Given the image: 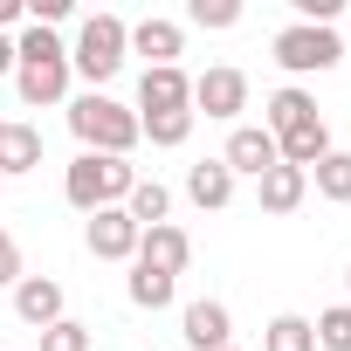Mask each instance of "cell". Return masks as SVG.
<instances>
[{
  "mask_svg": "<svg viewBox=\"0 0 351 351\" xmlns=\"http://www.w3.org/2000/svg\"><path fill=\"white\" fill-rule=\"evenodd\" d=\"M0 131H8V117H0Z\"/></svg>",
  "mask_w": 351,
  "mask_h": 351,
  "instance_id": "obj_30",
  "label": "cell"
},
{
  "mask_svg": "<svg viewBox=\"0 0 351 351\" xmlns=\"http://www.w3.org/2000/svg\"><path fill=\"white\" fill-rule=\"evenodd\" d=\"M42 165V131L8 117V131H0V180H14V172H35Z\"/></svg>",
  "mask_w": 351,
  "mask_h": 351,
  "instance_id": "obj_16",
  "label": "cell"
},
{
  "mask_svg": "<svg viewBox=\"0 0 351 351\" xmlns=\"http://www.w3.org/2000/svg\"><path fill=\"white\" fill-rule=\"evenodd\" d=\"M0 76H14V42L0 35Z\"/></svg>",
  "mask_w": 351,
  "mask_h": 351,
  "instance_id": "obj_28",
  "label": "cell"
},
{
  "mask_svg": "<svg viewBox=\"0 0 351 351\" xmlns=\"http://www.w3.org/2000/svg\"><path fill=\"white\" fill-rule=\"evenodd\" d=\"M69 131L83 138V152H110V158H124V152L138 145V110H124V104H110L104 90H90V97L69 104Z\"/></svg>",
  "mask_w": 351,
  "mask_h": 351,
  "instance_id": "obj_3",
  "label": "cell"
},
{
  "mask_svg": "<svg viewBox=\"0 0 351 351\" xmlns=\"http://www.w3.org/2000/svg\"><path fill=\"white\" fill-rule=\"evenodd\" d=\"M42 351H90V330L62 317V324H49V330H42Z\"/></svg>",
  "mask_w": 351,
  "mask_h": 351,
  "instance_id": "obj_25",
  "label": "cell"
},
{
  "mask_svg": "<svg viewBox=\"0 0 351 351\" xmlns=\"http://www.w3.org/2000/svg\"><path fill=\"white\" fill-rule=\"evenodd\" d=\"M303 124H317V97H310V90H296V83H282V90L269 97V131H276V138H289V131H303Z\"/></svg>",
  "mask_w": 351,
  "mask_h": 351,
  "instance_id": "obj_17",
  "label": "cell"
},
{
  "mask_svg": "<svg viewBox=\"0 0 351 351\" xmlns=\"http://www.w3.org/2000/svg\"><path fill=\"white\" fill-rule=\"evenodd\" d=\"M131 49L145 56V69H180V49H186V35H180V21L145 14V21L131 28Z\"/></svg>",
  "mask_w": 351,
  "mask_h": 351,
  "instance_id": "obj_9",
  "label": "cell"
},
{
  "mask_svg": "<svg viewBox=\"0 0 351 351\" xmlns=\"http://www.w3.org/2000/svg\"><path fill=\"white\" fill-rule=\"evenodd\" d=\"M255 193H262V214H296L303 193H310V172H296V165H269L262 180H255Z\"/></svg>",
  "mask_w": 351,
  "mask_h": 351,
  "instance_id": "obj_15",
  "label": "cell"
},
{
  "mask_svg": "<svg viewBox=\"0 0 351 351\" xmlns=\"http://www.w3.org/2000/svg\"><path fill=\"white\" fill-rule=\"evenodd\" d=\"M276 62H282L289 76H324V69H337V62H344V42H337V28L289 21V28L276 35Z\"/></svg>",
  "mask_w": 351,
  "mask_h": 351,
  "instance_id": "obj_5",
  "label": "cell"
},
{
  "mask_svg": "<svg viewBox=\"0 0 351 351\" xmlns=\"http://www.w3.org/2000/svg\"><path fill=\"white\" fill-rule=\"evenodd\" d=\"M124 56H131V28H124L117 14H90V21L76 28L69 69H76V76H90V83H110V76L124 69Z\"/></svg>",
  "mask_w": 351,
  "mask_h": 351,
  "instance_id": "obj_4",
  "label": "cell"
},
{
  "mask_svg": "<svg viewBox=\"0 0 351 351\" xmlns=\"http://www.w3.org/2000/svg\"><path fill=\"white\" fill-rule=\"evenodd\" d=\"M21 14H28V0H0V28H14Z\"/></svg>",
  "mask_w": 351,
  "mask_h": 351,
  "instance_id": "obj_27",
  "label": "cell"
},
{
  "mask_svg": "<svg viewBox=\"0 0 351 351\" xmlns=\"http://www.w3.org/2000/svg\"><path fill=\"white\" fill-rule=\"evenodd\" d=\"M138 110H193L186 69H145L138 76Z\"/></svg>",
  "mask_w": 351,
  "mask_h": 351,
  "instance_id": "obj_13",
  "label": "cell"
},
{
  "mask_svg": "<svg viewBox=\"0 0 351 351\" xmlns=\"http://www.w3.org/2000/svg\"><path fill=\"white\" fill-rule=\"evenodd\" d=\"M0 186H8V180H0Z\"/></svg>",
  "mask_w": 351,
  "mask_h": 351,
  "instance_id": "obj_31",
  "label": "cell"
},
{
  "mask_svg": "<svg viewBox=\"0 0 351 351\" xmlns=\"http://www.w3.org/2000/svg\"><path fill=\"white\" fill-rule=\"evenodd\" d=\"M124 289H131V303H138V310H165V303H172V289H180V276L131 262V282H124Z\"/></svg>",
  "mask_w": 351,
  "mask_h": 351,
  "instance_id": "obj_18",
  "label": "cell"
},
{
  "mask_svg": "<svg viewBox=\"0 0 351 351\" xmlns=\"http://www.w3.org/2000/svg\"><path fill=\"white\" fill-rule=\"evenodd\" d=\"M186 21H193V28H234V21H241V0H193Z\"/></svg>",
  "mask_w": 351,
  "mask_h": 351,
  "instance_id": "obj_24",
  "label": "cell"
},
{
  "mask_svg": "<svg viewBox=\"0 0 351 351\" xmlns=\"http://www.w3.org/2000/svg\"><path fill=\"white\" fill-rule=\"evenodd\" d=\"M138 234H145V228H138L124 207H97L90 228H83V241H90L97 262H131V255H138Z\"/></svg>",
  "mask_w": 351,
  "mask_h": 351,
  "instance_id": "obj_6",
  "label": "cell"
},
{
  "mask_svg": "<svg viewBox=\"0 0 351 351\" xmlns=\"http://www.w3.org/2000/svg\"><path fill=\"white\" fill-rule=\"evenodd\" d=\"M317 351H351V303H337V310H324L317 324Z\"/></svg>",
  "mask_w": 351,
  "mask_h": 351,
  "instance_id": "obj_23",
  "label": "cell"
},
{
  "mask_svg": "<svg viewBox=\"0 0 351 351\" xmlns=\"http://www.w3.org/2000/svg\"><path fill=\"white\" fill-rule=\"evenodd\" d=\"M180 337L193 344V351H228V303H214V296H200V303H186V317H180Z\"/></svg>",
  "mask_w": 351,
  "mask_h": 351,
  "instance_id": "obj_12",
  "label": "cell"
},
{
  "mask_svg": "<svg viewBox=\"0 0 351 351\" xmlns=\"http://www.w3.org/2000/svg\"><path fill=\"white\" fill-rule=\"evenodd\" d=\"M241 110H248V76L241 69L193 76V117H241Z\"/></svg>",
  "mask_w": 351,
  "mask_h": 351,
  "instance_id": "obj_8",
  "label": "cell"
},
{
  "mask_svg": "<svg viewBox=\"0 0 351 351\" xmlns=\"http://www.w3.org/2000/svg\"><path fill=\"white\" fill-rule=\"evenodd\" d=\"M138 262H145V269H165V276H180V269L193 262V241H186V228H172V221L145 228V234H138Z\"/></svg>",
  "mask_w": 351,
  "mask_h": 351,
  "instance_id": "obj_11",
  "label": "cell"
},
{
  "mask_svg": "<svg viewBox=\"0 0 351 351\" xmlns=\"http://www.w3.org/2000/svg\"><path fill=\"white\" fill-rule=\"evenodd\" d=\"M262 351H317V330H310V317H276Z\"/></svg>",
  "mask_w": 351,
  "mask_h": 351,
  "instance_id": "obj_22",
  "label": "cell"
},
{
  "mask_svg": "<svg viewBox=\"0 0 351 351\" xmlns=\"http://www.w3.org/2000/svg\"><path fill=\"white\" fill-rule=\"evenodd\" d=\"M0 282H21V248L0 234Z\"/></svg>",
  "mask_w": 351,
  "mask_h": 351,
  "instance_id": "obj_26",
  "label": "cell"
},
{
  "mask_svg": "<svg viewBox=\"0 0 351 351\" xmlns=\"http://www.w3.org/2000/svg\"><path fill=\"white\" fill-rule=\"evenodd\" d=\"M186 200H193V207H207V214H221V207L234 200V172H228L221 158H200V165H186Z\"/></svg>",
  "mask_w": 351,
  "mask_h": 351,
  "instance_id": "obj_14",
  "label": "cell"
},
{
  "mask_svg": "<svg viewBox=\"0 0 351 351\" xmlns=\"http://www.w3.org/2000/svg\"><path fill=\"white\" fill-rule=\"evenodd\" d=\"M228 351H234V344H228Z\"/></svg>",
  "mask_w": 351,
  "mask_h": 351,
  "instance_id": "obj_32",
  "label": "cell"
},
{
  "mask_svg": "<svg viewBox=\"0 0 351 351\" xmlns=\"http://www.w3.org/2000/svg\"><path fill=\"white\" fill-rule=\"evenodd\" d=\"M221 165L234 172H248V180H262L269 165H282V152H276V131L269 124H234V138H228V152H221Z\"/></svg>",
  "mask_w": 351,
  "mask_h": 351,
  "instance_id": "obj_7",
  "label": "cell"
},
{
  "mask_svg": "<svg viewBox=\"0 0 351 351\" xmlns=\"http://www.w3.org/2000/svg\"><path fill=\"white\" fill-rule=\"evenodd\" d=\"M131 186H138V172H131L124 158H110V152H83V158H69V172H62V193H69V207H83V214L124 207Z\"/></svg>",
  "mask_w": 351,
  "mask_h": 351,
  "instance_id": "obj_2",
  "label": "cell"
},
{
  "mask_svg": "<svg viewBox=\"0 0 351 351\" xmlns=\"http://www.w3.org/2000/svg\"><path fill=\"white\" fill-rule=\"evenodd\" d=\"M14 317L35 324V330L62 324V282H56V276H21V282H14Z\"/></svg>",
  "mask_w": 351,
  "mask_h": 351,
  "instance_id": "obj_10",
  "label": "cell"
},
{
  "mask_svg": "<svg viewBox=\"0 0 351 351\" xmlns=\"http://www.w3.org/2000/svg\"><path fill=\"white\" fill-rule=\"evenodd\" d=\"M310 180H317V193H324V200H337V207H344V200H351V152H324V158L310 165Z\"/></svg>",
  "mask_w": 351,
  "mask_h": 351,
  "instance_id": "obj_20",
  "label": "cell"
},
{
  "mask_svg": "<svg viewBox=\"0 0 351 351\" xmlns=\"http://www.w3.org/2000/svg\"><path fill=\"white\" fill-rule=\"evenodd\" d=\"M14 90H21V104L28 110H49V104H62L69 97V49L49 35V28H21V42H14Z\"/></svg>",
  "mask_w": 351,
  "mask_h": 351,
  "instance_id": "obj_1",
  "label": "cell"
},
{
  "mask_svg": "<svg viewBox=\"0 0 351 351\" xmlns=\"http://www.w3.org/2000/svg\"><path fill=\"white\" fill-rule=\"evenodd\" d=\"M344 289H351V269H344Z\"/></svg>",
  "mask_w": 351,
  "mask_h": 351,
  "instance_id": "obj_29",
  "label": "cell"
},
{
  "mask_svg": "<svg viewBox=\"0 0 351 351\" xmlns=\"http://www.w3.org/2000/svg\"><path fill=\"white\" fill-rule=\"evenodd\" d=\"M138 138H152V145H186V138H193V110H138Z\"/></svg>",
  "mask_w": 351,
  "mask_h": 351,
  "instance_id": "obj_19",
  "label": "cell"
},
{
  "mask_svg": "<svg viewBox=\"0 0 351 351\" xmlns=\"http://www.w3.org/2000/svg\"><path fill=\"white\" fill-rule=\"evenodd\" d=\"M124 214H131L138 228H158V221L172 214V193H165L158 180H138V186H131V200H124Z\"/></svg>",
  "mask_w": 351,
  "mask_h": 351,
  "instance_id": "obj_21",
  "label": "cell"
}]
</instances>
